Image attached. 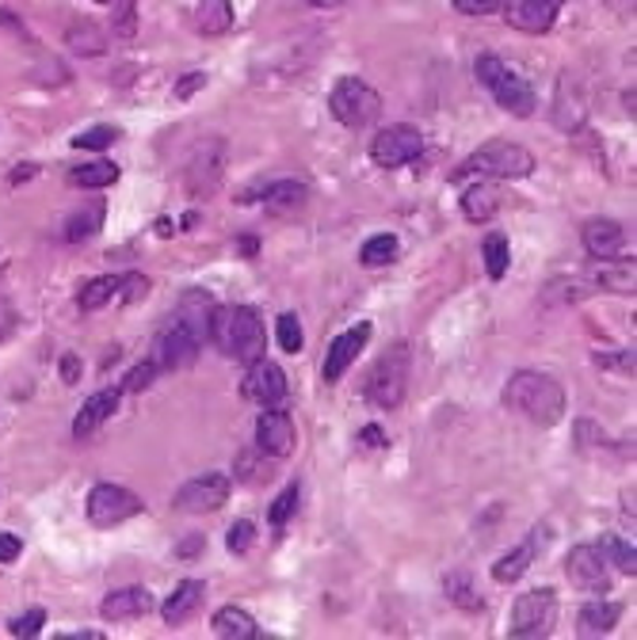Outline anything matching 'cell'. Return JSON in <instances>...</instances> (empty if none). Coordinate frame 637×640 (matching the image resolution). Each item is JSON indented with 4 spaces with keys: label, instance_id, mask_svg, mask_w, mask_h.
Returning <instances> with one entry per match:
<instances>
[{
    "label": "cell",
    "instance_id": "obj_1",
    "mask_svg": "<svg viewBox=\"0 0 637 640\" xmlns=\"http://www.w3.org/2000/svg\"><path fill=\"white\" fill-rule=\"evenodd\" d=\"M504 404L512 408V412L527 415L535 427H554L565 415V389H561V381L549 378V374L520 370L508 378Z\"/></svg>",
    "mask_w": 637,
    "mask_h": 640
},
{
    "label": "cell",
    "instance_id": "obj_2",
    "mask_svg": "<svg viewBox=\"0 0 637 640\" xmlns=\"http://www.w3.org/2000/svg\"><path fill=\"white\" fill-rule=\"evenodd\" d=\"M211 340L221 355L237 358V363H257L264 358V317L257 313L252 306H218L211 324Z\"/></svg>",
    "mask_w": 637,
    "mask_h": 640
},
{
    "label": "cell",
    "instance_id": "obj_3",
    "mask_svg": "<svg viewBox=\"0 0 637 640\" xmlns=\"http://www.w3.org/2000/svg\"><path fill=\"white\" fill-rule=\"evenodd\" d=\"M535 172V153L520 141L508 138H492L485 141L481 149L466 157V164H458L451 172V180L462 183L466 175H492V180H523V175Z\"/></svg>",
    "mask_w": 637,
    "mask_h": 640
},
{
    "label": "cell",
    "instance_id": "obj_4",
    "mask_svg": "<svg viewBox=\"0 0 637 640\" xmlns=\"http://www.w3.org/2000/svg\"><path fill=\"white\" fill-rule=\"evenodd\" d=\"M474 73L485 88H489L497 107H504L508 115L527 118L531 111H535V88H531V80H523L515 69H508V61H500L497 54H477Z\"/></svg>",
    "mask_w": 637,
    "mask_h": 640
},
{
    "label": "cell",
    "instance_id": "obj_5",
    "mask_svg": "<svg viewBox=\"0 0 637 640\" xmlns=\"http://www.w3.org/2000/svg\"><path fill=\"white\" fill-rule=\"evenodd\" d=\"M409 378H412V363H409V347L397 343L389 347L386 355L378 358V366L371 370L366 378V404L371 408H382V412H394V408L405 404L409 397Z\"/></svg>",
    "mask_w": 637,
    "mask_h": 640
},
{
    "label": "cell",
    "instance_id": "obj_6",
    "mask_svg": "<svg viewBox=\"0 0 637 640\" xmlns=\"http://www.w3.org/2000/svg\"><path fill=\"white\" fill-rule=\"evenodd\" d=\"M329 111L337 115L340 126H348V130H363V126L378 123L382 95L360 77H340L329 92Z\"/></svg>",
    "mask_w": 637,
    "mask_h": 640
},
{
    "label": "cell",
    "instance_id": "obj_7",
    "mask_svg": "<svg viewBox=\"0 0 637 640\" xmlns=\"http://www.w3.org/2000/svg\"><path fill=\"white\" fill-rule=\"evenodd\" d=\"M146 511V500L138 492H130L126 484H111V480H100V484L89 492V523L95 530H111V526H123L126 518L141 515Z\"/></svg>",
    "mask_w": 637,
    "mask_h": 640
},
{
    "label": "cell",
    "instance_id": "obj_8",
    "mask_svg": "<svg viewBox=\"0 0 637 640\" xmlns=\"http://www.w3.org/2000/svg\"><path fill=\"white\" fill-rule=\"evenodd\" d=\"M554 626H557V591L538 587V591H527V595L515 598V606H512V637L538 640V637L554 633Z\"/></svg>",
    "mask_w": 637,
    "mask_h": 640
},
{
    "label": "cell",
    "instance_id": "obj_9",
    "mask_svg": "<svg viewBox=\"0 0 637 640\" xmlns=\"http://www.w3.org/2000/svg\"><path fill=\"white\" fill-rule=\"evenodd\" d=\"M226 141L221 138H206L203 146L191 153L187 160V172H183V183H187V195L195 198H211L218 191L221 175H226Z\"/></svg>",
    "mask_w": 637,
    "mask_h": 640
},
{
    "label": "cell",
    "instance_id": "obj_10",
    "mask_svg": "<svg viewBox=\"0 0 637 640\" xmlns=\"http://www.w3.org/2000/svg\"><path fill=\"white\" fill-rule=\"evenodd\" d=\"M420 153H424V138H420L417 126H386L371 141V160L378 168H386V172L412 164Z\"/></svg>",
    "mask_w": 637,
    "mask_h": 640
},
{
    "label": "cell",
    "instance_id": "obj_11",
    "mask_svg": "<svg viewBox=\"0 0 637 640\" xmlns=\"http://www.w3.org/2000/svg\"><path fill=\"white\" fill-rule=\"evenodd\" d=\"M229 492H234V480L226 473H203L180 488L172 507L183 511V515H211L229 500Z\"/></svg>",
    "mask_w": 637,
    "mask_h": 640
},
{
    "label": "cell",
    "instance_id": "obj_12",
    "mask_svg": "<svg viewBox=\"0 0 637 640\" xmlns=\"http://www.w3.org/2000/svg\"><path fill=\"white\" fill-rule=\"evenodd\" d=\"M241 397L260 408H283L286 397H291L286 374L275 363H268V358H257V363H249V374L241 381Z\"/></svg>",
    "mask_w": 637,
    "mask_h": 640
},
{
    "label": "cell",
    "instance_id": "obj_13",
    "mask_svg": "<svg viewBox=\"0 0 637 640\" xmlns=\"http://www.w3.org/2000/svg\"><path fill=\"white\" fill-rule=\"evenodd\" d=\"M565 575L577 591H588V595H607L611 591V572L607 560L595 546H577L569 549V560H565Z\"/></svg>",
    "mask_w": 637,
    "mask_h": 640
},
{
    "label": "cell",
    "instance_id": "obj_14",
    "mask_svg": "<svg viewBox=\"0 0 637 640\" xmlns=\"http://www.w3.org/2000/svg\"><path fill=\"white\" fill-rule=\"evenodd\" d=\"M198 347H203V343L172 317L169 324L161 328V335H157V355H153L157 370H187V366L195 363Z\"/></svg>",
    "mask_w": 637,
    "mask_h": 640
},
{
    "label": "cell",
    "instance_id": "obj_15",
    "mask_svg": "<svg viewBox=\"0 0 637 640\" xmlns=\"http://www.w3.org/2000/svg\"><path fill=\"white\" fill-rule=\"evenodd\" d=\"M371 320H360L355 328H348V332H340L337 340H332L329 355H325V366H321V378L329 381H340L348 374V366H355V358L366 351V343H371Z\"/></svg>",
    "mask_w": 637,
    "mask_h": 640
},
{
    "label": "cell",
    "instance_id": "obj_16",
    "mask_svg": "<svg viewBox=\"0 0 637 640\" xmlns=\"http://www.w3.org/2000/svg\"><path fill=\"white\" fill-rule=\"evenodd\" d=\"M257 446L264 454H272L275 461H283L294 450V420L283 408H264L257 420Z\"/></svg>",
    "mask_w": 637,
    "mask_h": 640
},
{
    "label": "cell",
    "instance_id": "obj_17",
    "mask_svg": "<svg viewBox=\"0 0 637 640\" xmlns=\"http://www.w3.org/2000/svg\"><path fill=\"white\" fill-rule=\"evenodd\" d=\"M580 240H584V252L592 255V260H615L626 248V229L611 218H592L580 229Z\"/></svg>",
    "mask_w": 637,
    "mask_h": 640
},
{
    "label": "cell",
    "instance_id": "obj_18",
    "mask_svg": "<svg viewBox=\"0 0 637 640\" xmlns=\"http://www.w3.org/2000/svg\"><path fill=\"white\" fill-rule=\"evenodd\" d=\"M557 12H561V0H515L508 8V23L523 35H546L557 23Z\"/></svg>",
    "mask_w": 637,
    "mask_h": 640
},
{
    "label": "cell",
    "instance_id": "obj_19",
    "mask_svg": "<svg viewBox=\"0 0 637 640\" xmlns=\"http://www.w3.org/2000/svg\"><path fill=\"white\" fill-rule=\"evenodd\" d=\"M214 313H218V301L211 298L206 290H183L180 298V309H177V320L195 335L198 343L211 340V324H214Z\"/></svg>",
    "mask_w": 637,
    "mask_h": 640
},
{
    "label": "cell",
    "instance_id": "obj_20",
    "mask_svg": "<svg viewBox=\"0 0 637 640\" xmlns=\"http://www.w3.org/2000/svg\"><path fill=\"white\" fill-rule=\"evenodd\" d=\"M118 400H123V389H118V386L92 393V397L81 404V412L73 415V435H77V438H89L92 431H100L103 423H107L111 415L118 412Z\"/></svg>",
    "mask_w": 637,
    "mask_h": 640
},
{
    "label": "cell",
    "instance_id": "obj_21",
    "mask_svg": "<svg viewBox=\"0 0 637 640\" xmlns=\"http://www.w3.org/2000/svg\"><path fill=\"white\" fill-rule=\"evenodd\" d=\"M543 541H546V530H531L527 538L520 541V546L508 549V557H500L497 564H492V580H497V583L523 580V575H527V568L535 564V557H538V549H543Z\"/></svg>",
    "mask_w": 637,
    "mask_h": 640
},
{
    "label": "cell",
    "instance_id": "obj_22",
    "mask_svg": "<svg viewBox=\"0 0 637 640\" xmlns=\"http://www.w3.org/2000/svg\"><path fill=\"white\" fill-rule=\"evenodd\" d=\"M203 603H206V583L203 580H183L180 587L164 598L161 618L169 621V626H187V621L203 610Z\"/></svg>",
    "mask_w": 637,
    "mask_h": 640
},
{
    "label": "cell",
    "instance_id": "obj_23",
    "mask_svg": "<svg viewBox=\"0 0 637 640\" xmlns=\"http://www.w3.org/2000/svg\"><path fill=\"white\" fill-rule=\"evenodd\" d=\"M153 610V595L146 587H123V591H111L107 598L100 603V614L107 621H138Z\"/></svg>",
    "mask_w": 637,
    "mask_h": 640
},
{
    "label": "cell",
    "instance_id": "obj_24",
    "mask_svg": "<svg viewBox=\"0 0 637 640\" xmlns=\"http://www.w3.org/2000/svg\"><path fill=\"white\" fill-rule=\"evenodd\" d=\"M234 0H191V23L198 35L221 38L234 31Z\"/></svg>",
    "mask_w": 637,
    "mask_h": 640
},
{
    "label": "cell",
    "instance_id": "obj_25",
    "mask_svg": "<svg viewBox=\"0 0 637 640\" xmlns=\"http://www.w3.org/2000/svg\"><path fill=\"white\" fill-rule=\"evenodd\" d=\"M272 477H275V458L260 450V446H244V450L234 458V480L237 484L257 488V484H264V480H272Z\"/></svg>",
    "mask_w": 637,
    "mask_h": 640
},
{
    "label": "cell",
    "instance_id": "obj_26",
    "mask_svg": "<svg viewBox=\"0 0 637 640\" xmlns=\"http://www.w3.org/2000/svg\"><path fill=\"white\" fill-rule=\"evenodd\" d=\"M244 198H260V203L272 206V210H294V206L306 203V183L302 180H272V183H264V187L249 191Z\"/></svg>",
    "mask_w": 637,
    "mask_h": 640
},
{
    "label": "cell",
    "instance_id": "obj_27",
    "mask_svg": "<svg viewBox=\"0 0 637 640\" xmlns=\"http://www.w3.org/2000/svg\"><path fill=\"white\" fill-rule=\"evenodd\" d=\"M103 218H107V203H103V198H92L89 206H81V210L69 214V221H66V240H69V244H81V240H92V237L103 229Z\"/></svg>",
    "mask_w": 637,
    "mask_h": 640
},
{
    "label": "cell",
    "instance_id": "obj_28",
    "mask_svg": "<svg viewBox=\"0 0 637 640\" xmlns=\"http://www.w3.org/2000/svg\"><path fill=\"white\" fill-rule=\"evenodd\" d=\"M497 210H500V191H497V183L477 180L474 187L462 191V214H466L469 221H489Z\"/></svg>",
    "mask_w": 637,
    "mask_h": 640
},
{
    "label": "cell",
    "instance_id": "obj_29",
    "mask_svg": "<svg viewBox=\"0 0 637 640\" xmlns=\"http://www.w3.org/2000/svg\"><path fill=\"white\" fill-rule=\"evenodd\" d=\"M118 164L115 160H89V164H77L69 168V187H84V191H100V187H111V183H118Z\"/></svg>",
    "mask_w": 637,
    "mask_h": 640
},
{
    "label": "cell",
    "instance_id": "obj_30",
    "mask_svg": "<svg viewBox=\"0 0 637 640\" xmlns=\"http://www.w3.org/2000/svg\"><path fill=\"white\" fill-rule=\"evenodd\" d=\"M214 633L221 640H252L260 633V626L249 610H241V606H221V610L214 614Z\"/></svg>",
    "mask_w": 637,
    "mask_h": 640
},
{
    "label": "cell",
    "instance_id": "obj_31",
    "mask_svg": "<svg viewBox=\"0 0 637 640\" xmlns=\"http://www.w3.org/2000/svg\"><path fill=\"white\" fill-rule=\"evenodd\" d=\"M118 290H123V275H100V278H92V283L81 286L77 306H81L84 313H95V309L111 306V298H118Z\"/></svg>",
    "mask_w": 637,
    "mask_h": 640
},
{
    "label": "cell",
    "instance_id": "obj_32",
    "mask_svg": "<svg viewBox=\"0 0 637 640\" xmlns=\"http://www.w3.org/2000/svg\"><path fill=\"white\" fill-rule=\"evenodd\" d=\"M69 50L81 54V58H100L107 50V31L92 20H81L69 27Z\"/></svg>",
    "mask_w": 637,
    "mask_h": 640
},
{
    "label": "cell",
    "instance_id": "obj_33",
    "mask_svg": "<svg viewBox=\"0 0 637 640\" xmlns=\"http://www.w3.org/2000/svg\"><path fill=\"white\" fill-rule=\"evenodd\" d=\"M618 618H623V606L595 598V603H588L580 610V633H611L618 626Z\"/></svg>",
    "mask_w": 637,
    "mask_h": 640
},
{
    "label": "cell",
    "instance_id": "obj_34",
    "mask_svg": "<svg viewBox=\"0 0 637 640\" xmlns=\"http://www.w3.org/2000/svg\"><path fill=\"white\" fill-rule=\"evenodd\" d=\"M443 591H447V598L458 606L462 614H481L485 598H481V591L474 587V580H469L466 572H451L447 583H443Z\"/></svg>",
    "mask_w": 637,
    "mask_h": 640
},
{
    "label": "cell",
    "instance_id": "obj_35",
    "mask_svg": "<svg viewBox=\"0 0 637 640\" xmlns=\"http://www.w3.org/2000/svg\"><path fill=\"white\" fill-rule=\"evenodd\" d=\"M481 255H485V271H489L492 283L508 275V263H512V244H508L504 233H489L481 240Z\"/></svg>",
    "mask_w": 637,
    "mask_h": 640
},
{
    "label": "cell",
    "instance_id": "obj_36",
    "mask_svg": "<svg viewBox=\"0 0 637 640\" xmlns=\"http://www.w3.org/2000/svg\"><path fill=\"white\" fill-rule=\"evenodd\" d=\"M595 549H600L603 560H611V564H615L623 575H637V553H634V541L615 538V534H603L600 546H595Z\"/></svg>",
    "mask_w": 637,
    "mask_h": 640
},
{
    "label": "cell",
    "instance_id": "obj_37",
    "mask_svg": "<svg viewBox=\"0 0 637 640\" xmlns=\"http://www.w3.org/2000/svg\"><path fill=\"white\" fill-rule=\"evenodd\" d=\"M397 248H401V240H397L394 233H374L360 248V260L366 263V267H382V263L397 260Z\"/></svg>",
    "mask_w": 637,
    "mask_h": 640
},
{
    "label": "cell",
    "instance_id": "obj_38",
    "mask_svg": "<svg viewBox=\"0 0 637 640\" xmlns=\"http://www.w3.org/2000/svg\"><path fill=\"white\" fill-rule=\"evenodd\" d=\"M111 31H115L123 43H130L134 31H138V0H111Z\"/></svg>",
    "mask_w": 637,
    "mask_h": 640
},
{
    "label": "cell",
    "instance_id": "obj_39",
    "mask_svg": "<svg viewBox=\"0 0 637 640\" xmlns=\"http://www.w3.org/2000/svg\"><path fill=\"white\" fill-rule=\"evenodd\" d=\"M595 290H615V294H634V260L623 263V267H611V271H600L592 278Z\"/></svg>",
    "mask_w": 637,
    "mask_h": 640
},
{
    "label": "cell",
    "instance_id": "obj_40",
    "mask_svg": "<svg viewBox=\"0 0 637 640\" xmlns=\"http://www.w3.org/2000/svg\"><path fill=\"white\" fill-rule=\"evenodd\" d=\"M298 503H302V488L298 484L283 488V492L275 495L272 507H268V523H272V526H286L294 518V511H298Z\"/></svg>",
    "mask_w": 637,
    "mask_h": 640
},
{
    "label": "cell",
    "instance_id": "obj_41",
    "mask_svg": "<svg viewBox=\"0 0 637 640\" xmlns=\"http://www.w3.org/2000/svg\"><path fill=\"white\" fill-rule=\"evenodd\" d=\"M275 340H278V347L286 351V355H298L302 351V320L294 317V313H283L275 320Z\"/></svg>",
    "mask_w": 637,
    "mask_h": 640
},
{
    "label": "cell",
    "instance_id": "obj_42",
    "mask_svg": "<svg viewBox=\"0 0 637 640\" xmlns=\"http://www.w3.org/2000/svg\"><path fill=\"white\" fill-rule=\"evenodd\" d=\"M252 541H257V523H252V518H237V523L229 526V534H226L229 553H234V557H244V553L252 549Z\"/></svg>",
    "mask_w": 637,
    "mask_h": 640
},
{
    "label": "cell",
    "instance_id": "obj_43",
    "mask_svg": "<svg viewBox=\"0 0 637 640\" xmlns=\"http://www.w3.org/2000/svg\"><path fill=\"white\" fill-rule=\"evenodd\" d=\"M43 626H46V610L43 606H31L27 614H20V618L8 621V633L20 637V640H31V637L43 633Z\"/></svg>",
    "mask_w": 637,
    "mask_h": 640
},
{
    "label": "cell",
    "instance_id": "obj_44",
    "mask_svg": "<svg viewBox=\"0 0 637 640\" xmlns=\"http://www.w3.org/2000/svg\"><path fill=\"white\" fill-rule=\"evenodd\" d=\"M111 141H118V130H115V126H92V130L77 134V138H73V149H84V153H100V149H107Z\"/></svg>",
    "mask_w": 637,
    "mask_h": 640
},
{
    "label": "cell",
    "instance_id": "obj_45",
    "mask_svg": "<svg viewBox=\"0 0 637 640\" xmlns=\"http://www.w3.org/2000/svg\"><path fill=\"white\" fill-rule=\"evenodd\" d=\"M153 378H157V363L153 358H146V363H138L130 374H126V381L118 389H123V393H141V389H146Z\"/></svg>",
    "mask_w": 637,
    "mask_h": 640
},
{
    "label": "cell",
    "instance_id": "obj_46",
    "mask_svg": "<svg viewBox=\"0 0 637 640\" xmlns=\"http://www.w3.org/2000/svg\"><path fill=\"white\" fill-rule=\"evenodd\" d=\"M146 290H149V278L146 275H138V271H126L123 275V290H118V298L130 306V301H138V298H146Z\"/></svg>",
    "mask_w": 637,
    "mask_h": 640
},
{
    "label": "cell",
    "instance_id": "obj_47",
    "mask_svg": "<svg viewBox=\"0 0 637 640\" xmlns=\"http://www.w3.org/2000/svg\"><path fill=\"white\" fill-rule=\"evenodd\" d=\"M455 4V12L462 15H492L504 8V0H451Z\"/></svg>",
    "mask_w": 637,
    "mask_h": 640
},
{
    "label": "cell",
    "instance_id": "obj_48",
    "mask_svg": "<svg viewBox=\"0 0 637 640\" xmlns=\"http://www.w3.org/2000/svg\"><path fill=\"white\" fill-rule=\"evenodd\" d=\"M595 363L618 374H634V351H618V355H600V351H595Z\"/></svg>",
    "mask_w": 637,
    "mask_h": 640
},
{
    "label": "cell",
    "instance_id": "obj_49",
    "mask_svg": "<svg viewBox=\"0 0 637 640\" xmlns=\"http://www.w3.org/2000/svg\"><path fill=\"white\" fill-rule=\"evenodd\" d=\"M23 553V541L15 534H0V564H12Z\"/></svg>",
    "mask_w": 637,
    "mask_h": 640
},
{
    "label": "cell",
    "instance_id": "obj_50",
    "mask_svg": "<svg viewBox=\"0 0 637 640\" xmlns=\"http://www.w3.org/2000/svg\"><path fill=\"white\" fill-rule=\"evenodd\" d=\"M203 84H206V73H187V77H180L177 95H180V100H191V95H195Z\"/></svg>",
    "mask_w": 637,
    "mask_h": 640
},
{
    "label": "cell",
    "instance_id": "obj_51",
    "mask_svg": "<svg viewBox=\"0 0 637 640\" xmlns=\"http://www.w3.org/2000/svg\"><path fill=\"white\" fill-rule=\"evenodd\" d=\"M61 381H66V386H77V381H81V358L77 355H61Z\"/></svg>",
    "mask_w": 637,
    "mask_h": 640
},
{
    "label": "cell",
    "instance_id": "obj_52",
    "mask_svg": "<svg viewBox=\"0 0 637 640\" xmlns=\"http://www.w3.org/2000/svg\"><path fill=\"white\" fill-rule=\"evenodd\" d=\"M203 546H206L203 534H191V538H183V541H180V557H183V560H195V557H198V549H203Z\"/></svg>",
    "mask_w": 637,
    "mask_h": 640
},
{
    "label": "cell",
    "instance_id": "obj_53",
    "mask_svg": "<svg viewBox=\"0 0 637 640\" xmlns=\"http://www.w3.org/2000/svg\"><path fill=\"white\" fill-rule=\"evenodd\" d=\"M360 443H363V446H378V450H386V446H389V438L382 435V431H378V427H374V423H371V427H363Z\"/></svg>",
    "mask_w": 637,
    "mask_h": 640
},
{
    "label": "cell",
    "instance_id": "obj_54",
    "mask_svg": "<svg viewBox=\"0 0 637 640\" xmlns=\"http://www.w3.org/2000/svg\"><path fill=\"white\" fill-rule=\"evenodd\" d=\"M35 172H38V168H35V164H20V168H12V172H8V180H12V183H15V187H20V183L35 180Z\"/></svg>",
    "mask_w": 637,
    "mask_h": 640
},
{
    "label": "cell",
    "instance_id": "obj_55",
    "mask_svg": "<svg viewBox=\"0 0 637 640\" xmlns=\"http://www.w3.org/2000/svg\"><path fill=\"white\" fill-rule=\"evenodd\" d=\"M237 244H241V252H244V255L257 252V237H241V240H237Z\"/></svg>",
    "mask_w": 637,
    "mask_h": 640
},
{
    "label": "cell",
    "instance_id": "obj_56",
    "mask_svg": "<svg viewBox=\"0 0 637 640\" xmlns=\"http://www.w3.org/2000/svg\"><path fill=\"white\" fill-rule=\"evenodd\" d=\"M95 4H111V0H95Z\"/></svg>",
    "mask_w": 637,
    "mask_h": 640
}]
</instances>
